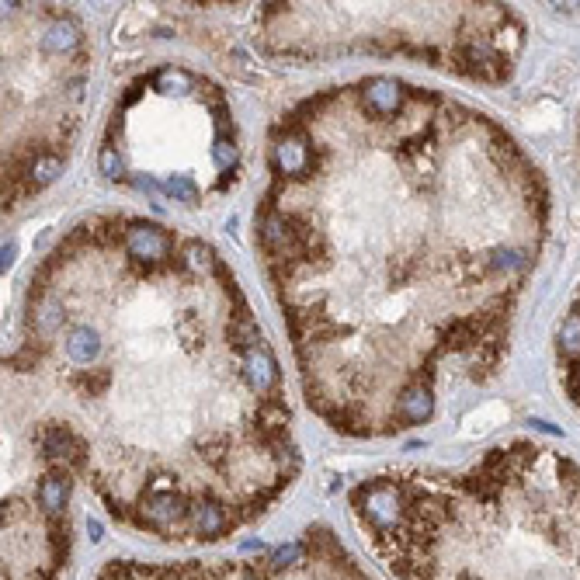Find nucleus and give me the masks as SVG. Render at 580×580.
I'll use <instances>...</instances> for the list:
<instances>
[{
	"label": "nucleus",
	"instance_id": "39448f33",
	"mask_svg": "<svg viewBox=\"0 0 580 580\" xmlns=\"http://www.w3.org/2000/svg\"><path fill=\"white\" fill-rule=\"evenodd\" d=\"M101 167L119 184L184 208L226 195L240 178L226 90L178 63L136 77L104 125Z\"/></svg>",
	"mask_w": 580,
	"mask_h": 580
},
{
	"label": "nucleus",
	"instance_id": "1a4fd4ad",
	"mask_svg": "<svg viewBox=\"0 0 580 580\" xmlns=\"http://www.w3.org/2000/svg\"><path fill=\"white\" fill-rule=\"evenodd\" d=\"M556 354H559V379L566 396L580 407V292L570 302L563 324L556 330Z\"/></svg>",
	"mask_w": 580,
	"mask_h": 580
},
{
	"label": "nucleus",
	"instance_id": "f03ea898",
	"mask_svg": "<svg viewBox=\"0 0 580 580\" xmlns=\"http://www.w3.org/2000/svg\"><path fill=\"white\" fill-rule=\"evenodd\" d=\"M4 431L174 546L243 532L299 472L282 365L233 268L139 213L84 216L32 268Z\"/></svg>",
	"mask_w": 580,
	"mask_h": 580
},
{
	"label": "nucleus",
	"instance_id": "6e6552de",
	"mask_svg": "<svg viewBox=\"0 0 580 580\" xmlns=\"http://www.w3.org/2000/svg\"><path fill=\"white\" fill-rule=\"evenodd\" d=\"M94 580H372V577L327 524H309L295 539L257 556L208 563L112 559Z\"/></svg>",
	"mask_w": 580,
	"mask_h": 580
},
{
	"label": "nucleus",
	"instance_id": "f257e3e1",
	"mask_svg": "<svg viewBox=\"0 0 580 580\" xmlns=\"http://www.w3.org/2000/svg\"><path fill=\"white\" fill-rule=\"evenodd\" d=\"M265 156L254 250L330 431L393 438L448 383L497 376L549 230L546 178L500 122L372 73L285 108Z\"/></svg>",
	"mask_w": 580,
	"mask_h": 580
},
{
	"label": "nucleus",
	"instance_id": "20e7f679",
	"mask_svg": "<svg viewBox=\"0 0 580 580\" xmlns=\"http://www.w3.org/2000/svg\"><path fill=\"white\" fill-rule=\"evenodd\" d=\"M257 45L278 60L379 56L507 84L524 21L507 4H257Z\"/></svg>",
	"mask_w": 580,
	"mask_h": 580
},
{
	"label": "nucleus",
	"instance_id": "423d86ee",
	"mask_svg": "<svg viewBox=\"0 0 580 580\" xmlns=\"http://www.w3.org/2000/svg\"><path fill=\"white\" fill-rule=\"evenodd\" d=\"M90 80L84 21L56 4H4V216L70 160Z\"/></svg>",
	"mask_w": 580,
	"mask_h": 580
},
{
	"label": "nucleus",
	"instance_id": "0eeeda50",
	"mask_svg": "<svg viewBox=\"0 0 580 580\" xmlns=\"http://www.w3.org/2000/svg\"><path fill=\"white\" fill-rule=\"evenodd\" d=\"M77 476L4 431V580H63Z\"/></svg>",
	"mask_w": 580,
	"mask_h": 580
},
{
	"label": "nucleus",
	"instance_id": "7ed1b4c3",
	"mask_svg": "<svg viewBox=\"0 0 580 580\" xmlns=\"http://www.w3.org/2000/svg\"><path fill=\"white\" fill-rule=\"evenodd\" d=\"M348 507L393 580H580V466L535 442L376 472Z\"/></svg>",
	"mask_w": 580,
	"mask_h": 580
}]
</instances>
